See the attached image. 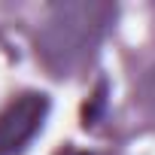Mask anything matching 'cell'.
<instances>
[{"mask_svg":"<svg viewBox=\"0 0 155 155\" xmlns=\"http://www.w3.org/2000/svg\"><path fill=\"white\" fill-rule=\"evenodd\" d=\"M116 18L110 3H61L52 6L37 40V52L49 70L58 76L79 70L107 37V28Z\"/></svg>","mask_w":155,"mask_h":155,"instance_id":"obj_1","label":"cell"},{"mask_svg":"<svg viewBox=\"0 0 155 155\" xmlns=\"http://www.w3.org/2000/svg\"><path fill=\"white\" fill-rule=\"evenodd\" d=\"M49 116V97L28 91L0 113V155H18Z\"/></svg>","mask_w":155,"mask_h":155,"instance_id":"obj_2","label":"cell"},{"mask_svg":"<svg viewBox=\"0 0 155 155\" xmlns=\"http://www.w3.org/2000/svg\"><path fill=\"white\" fill-rule=\"evenodd\" d=\"M143 97H146V104H149V110L155 113V70L146 76V82H143Z\"/></svg>","mask_w":155,"mask_h":155,"instance_id":"obj_3","label":"cell"}]
</instances>
